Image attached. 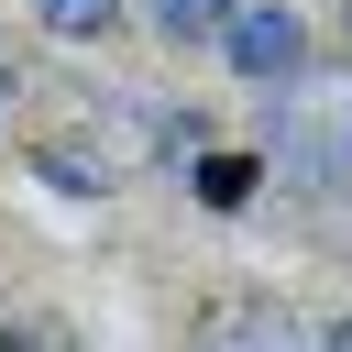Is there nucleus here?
Masks as SVG:
<instances>
[{
    "label": "nucleus",
    "instance_id": "1",
    "mask_svg": "<svg viewBox=\"0 0 352 352\" xmlns=\"http://www.w3.org/2000/svg\"><path fill=\"white\" fill-rule=\"evenodd\" d=\"M264 165L297 198H352V77H286L264 110Z\"/></svg>",
    "mask_w": 352,
    "mask_h": 352
},
{
    "label": "nucleus",
    "instance_id": "2",
    "mask_svg": "<svg viewBox=\"0 0 352 352\" xmlns=\"http://www.w3.org/2000/svg\"><path fill=\"white\" fill-rule=\"evenodd\" d=\"M220 44H231V66H242L253 88H286V77H308V22H297L286 0H242Z\"/></svg>",
    "mask_w": 352,
    "mask_h": 352
},
{
    "label": "nucleus",
    "instance_id": "3",
    "mask_svg": "<svg viewBox=\"0 0 352 352\" xmlns=\"http://www.w3.org/2000/svg\"><path fill=\"white\" fill-rule=\"evenodd\" d=\"M187 352H308V330L275 308V297H231V308H209L198 319V341Z\"/></svg>",
    "mask_w": 352,
    "mask_h": 352
},
{
    "label": "nucleus",
    "instance_id": "4",
    "mask_svg": "<svg viewBox=\"0 0 352 352\" xmlns=\"http://www.w3.org/2000/svg\"><path fill=\"white\" fill-rule=\"evenodd\" d=\"M231 11H242V0H143V22H154L165 44H220Z\"/></svg>",
    "mask_w": 352,
    "mask_h": 352
},
{
    "label": "nucleus",
    "instance_id": "5",
    "mask_svg": "<svg viewBox=\"0 0 352 352\" xmlns=\"http://www.w3.org/2000/svg\"><path fill=\"white\" fill-rule=\"evenodd\" d=\"M253 187H264V154H198V198L209 209H242Z\"/></svg>",
    "mask_w": 352,
    "mask_h": 352
},
{
    "label": "nucleus",
    "instance_id": "6",
    "mask_svg": "<svg viewBox=\"0 0 352 352\" xmlns=\"http://www.w3.org/2000/svg\"><path fill=\"white\" fill-rule=\"evenodd\" d=\"M33 22H44V33H66V44H99V33L121 22V0H33Z\"/></svg>",
    "mask_w": 352,
    "mask_h": 352
},
{
    "label": "nucleus",
    "instance_id": "7",
    "mask_svg": "<svg viewBox=\"0 0 352 352\" xmlns=\"http://www.w3.org/2000/svg\"><path fill=\"white\" fill-rule=\"evenodd\" d=\"M44 176H55V187H88V198H99V187H110V165H99V154H66V143H55V154H44Z\"/></svg>",
    "mask_w": 352,
    "mask_h": 352
},
{
    "label": "nucleus",
    "instance_id": "8",
    "mask_svg": "<svg viewBox=\"0 0 352 352\" xmlns=\"http://www.w3.org/2000/svg\"><path fill=\"white\" fill-rule=\"evenodd\" d=\"M0 352H77V341H55V330H0Z\"/></svg>",
    "mask_w": 352,
    "mask_h": 352
},
{
    "label": "nucleus",
    "instance_id": "9",
    "mask_svg": "<svg viewBox=\"0 0 352 352\" xmlns=\"http://www.w3.org/2000/svg\"><path fill=\"white\" fill-rule=\"evenodd\" d=\"M11 99H22V66H11V55H0V121H11Z\"/></svg>",
    "mask_w": 352,
    "mask_h": 352
},
{
    "label": "nucleus",
    "instance_id": "10",
    "mask_svg": "<svg viewBox=\"0 0 352 352\" xmlns=\"http://www.w3.org/2000/svg\"><path fill=\"white\" fill-rule=\"evenodd\" d=\"M319 352H352V319H341V330H330V341H319Z\"/></svg>",
    "mask_w": 352,
    "mask_h": 352
}]
</instances>
